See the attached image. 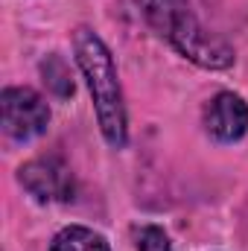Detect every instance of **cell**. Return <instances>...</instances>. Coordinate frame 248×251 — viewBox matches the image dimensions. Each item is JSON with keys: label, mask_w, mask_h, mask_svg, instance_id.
I'll return each mask as SVG.
<instances>
[{"label": "cell", "mask_w": 248, "mask_h": 251, "mask_svg": "<svg viewBox=\"0 0 248 251\" xmlns=\"http://www.w3.org/2000/svg\"><path fill=\"white\" fill-rule=\"evenodd\" d=\"M137 251H175V249H173V240L164 228L143 225L137 231Z\"/></svg>", "instance_id": "obj_8"}, {"label": "cell", "mask_w": 248, "mask_h": 251, "mask_svg": "<svg viewBox=\"0 0 248 251\" xmlns=\"http://www.w3.org/2000/svg\"><path fill=\"white\" fill-rule=\"evenodd\" d=\"M18 181L41 204L70 201L73 193H76L73 173L62 158H32V161H26L18 170Z\"/></svg>", "instance_id": "obj_4"}, {"label": "cell", "mask_w": 248, "mask_h": 251, "mask_svg": "<svg viewBox=\"0 0 248 251\" xmlns=\"http://www.w3.org/2000/svg\"><path fill=\"white\" fill-rule=\"evenodd\" d=\"M0 114H3V131L6 137L18 143H29L41 137L50 128V105L47 100L26 88V85H9L0 94Z\"/></svg>", "instance_id": "obj_3"}, {"label": "cell", "mask_w": 248, "mask_h": 251, "mask_svg": "<svg viewBox=\"0 0 248 251\" xmlns=\"http://www.w3.org/2000/svg\"><path fill=\"white\" fill-rule=\"evenodd\" d=\"M201 126L216 143H240L248 134V102L234 91H219L204 102Z\"/></svg>", "instance_id": "obj_5"}, {"label": "cell", "mask_w": 248, "mask_h": 251, "mask_svg": "<svg viewBox=\"0 0 248 251\" xmlns=\"http://www.w3.org/2000/svg\"><path fill=\"white\" fill-rule=\"evenodd\" d=\"M143 21L187 62L201 70H228L237 62V53L228 41L207 32L196 18L190 0H134Z\"/></svg>", "instance_id": "obj_2"}, {"label": "cell", "mask_w": 248, "mask_h": 251, "mask_svg": "<svg viewBox=\"0 0 248 251\" xmlns=\"http://www.w3.org/2000/svg\"><path fill=\"white\" fill-rule=\"evenodd\" d=\"M50 251H111V246L88 225H67L50 240Z\"/></svg>", "instance_id": "obj_6"}, {"label": "cell", "mask_w": 248, "mask_h": 251, "mask_svg": "<svg viewBox=\"0 0 248 251\" xmlns=\"http://www.w3.org/2000/svg\"><path fill=\"white\" fill-rule=\"evenodd\" d=\"M41 76H44V85L50 94H56L59 100L73 97V79H70V67L59 53H50L44 62H41Z\"/></svg>", "instance_id": "obj_7"}, {"label": "cell", "mask_w": 248, "mask_h": 251, "mask_svg": "<svg viewBox=\"0 0 248 251\" xmlns=\"http://www.w3.org/2000/svg\"><path fill=\"white\" fill-rule=\"evenodd\" d=\"M73 59L94 100L97 126L111 149H125L128 143V114H125L123 85L108 44L88 26L73 32Z\"/></svg>", "instance_id": "obj_1"}]
</instances>
